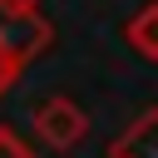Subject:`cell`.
I'll use <instances>...</instances> for the list:
<instances>
[{
	"label": "cell",
	"instance_id": "1",
	"mask_svg": "<svg viewBox=\"0 0 158 158\" xmlns=\"http://www.w3.org/2000/svg\"><path fill=\"white\" fill-rule=\"evenodd\" d=\"M54 30L40 10H15L0 5V94H10V84L49 49Z\"/></svg>",
	"mask_w": 158,
	"mask_h": 158
},
{
	"label": "cell",
	"instance_id": "2",
	"mask_svg": "<svg viewBox=\"0 0 158 158\" xmlns=\"http://www.w3.org/2000/svg\"><path fill=\"white\" fill-rule=\"evenodd\" d=\"M30 128H35V138H40L44 148L69 153V148H79L84 133H89V114H84L69 94H49V99H40V104L30 109Z\"/></svg>",
	"mask_w": 158,
	"mask_h": 158
},
{
	"label": "cell",
	"instance_id": "3",
	"mask_svg": "<svg viewBox=\"0 0 158 158\" xmlns=\"http://www.w3.org/2000/svg\"><path fill=\"white\" fill-rule=\"evenodd\" d=\"M109 158H158V104H148V109L109 143Z\"/></svg>",
	"mask_w": 158,
	"mask_h": 158
},
{
	"label": "cell",
	"instance_id": "4",
	"mask_svg": "<svg viewBox=\"0 0 158 158\" xmlns=\"http://www.w3.org/2000/svg\"><path fill=\"white\" fill-rule=\"evenodd\" d=\"M123 40H128V49H133L138 59L158 64V0H148L138 15H128V25H123Z\"/></svg>",
	"mask_w": 158,
	"mask_h": 158
},
{
	"label": "cell",
	"instance_id": "5",
	"mask_svg": "<svg viewBox=\"0 0 158 158\" xmlns=\"http://www.w3.org/2000/svg\"><path fill=\"white\" fill-rule=\"evenodd\" d=\"M0 158H40V153H35L15 128H5V123H0Z\"/></svg>",
	"mask_w": 158,
	"mask_h": 158
},
{
	"label": "cell",
	"instance_id": "6",
	"mask_svg": "<svg viewBox=\"0 0 158 158\" xmlns=\"http://www.w3.org/2000/svg\"><path fill=\"white\" fill-rule=\"evenodd\" d=\"M0 5H15V10H40V0H0Z\"/></svg>",
	"mask_w": 158,
	"mask_h": 158
}]
</instances>
